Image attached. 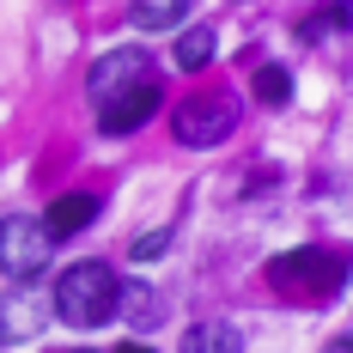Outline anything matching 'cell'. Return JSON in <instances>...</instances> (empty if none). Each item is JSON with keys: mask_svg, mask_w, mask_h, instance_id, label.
<instances>
[{"mask_svg": "<svg viewBox=\"0 0 353 353\" xmlns=\"http://www.w3.org/2000/svg\"><path fill=\"white\" fill-rule=\"evenodd\" d=\"M146 79H159L152 49H104L85 73V92H92V104H104V98L128 92V85H146Z\"/></svg>", "mask_w": 353, "mask_h": 353, "instance_id": "cell-5", "label": "cell"}, {"mask_svg": "<svg viewBox=\"0 0 353 353\" xmlns=\"http://www.w3.org/2000/svg\"><path fill=\"white\" fill-rule=\"evenodd\" d=\"M238 128V98L232 92H208V98H183V104L171 110V134L176 146H219L225 134Z\"/></svg>", "mask_w": 353, "mask_h": 353, "instance_id": "cell-3", "label": "cell"}, {"mask_svg": "<svg viewBox=\"0 0 353 353\" xmlns=\"http://www.w3.org/2000/svg\"><path fill=\"white\" fill-rule=\"evenodd\" d=\"M219 55V37H213V25H189V31L176 37V68L183 73H201Z\"/></svg>", "mask_w": 353, "mask_h": 353, "instance_id": "cell-11", "label": "cell"}, {"mask_svg": "<svg viewBox=\"0 0 353 353\" xmlns=\"http://www.w3.org/2000/svg\"><path fill=\"white\" fill-rule=\"evenodd\" d=\"M335 19H341V25L353 31V0H335Z\"/></svg>", "mask_w": 353, "mask_h": 353, "instance_id": "cell-15", "label": "cell"}, {"mask_svg": "<svg viewBox=\"0 0 353 353\" xmlns=\"http://www.w3.org/2000/svg\"><path fill=\"white\" fill-rule=\"evenodd\" d=\"M176 353H244V329L232 317H201V323H189Z\"/></svg>", "mask_w": 353, "mask_h": 353, "instance_id": "cell-9", "label": "cell"}, {"mask_svg": "<svg viewBox=\"0 0 353 353\" xmlns=\"http://www.w3.org/2000/svg\"><path fill=\"white\" fill-rule=\"evenodd\" d=\"M49 250H55V238L43 232V219H31V213H6L0 219V268L12 281H37L49 268Z\"/></svg>", "mask_w": 353, "mask_h": 353, "instance_id": "cell-4", "label": "cell"}, {"mask_svg": "<svg viewBox=\"0 0 353 353\" xmlns=\"http://www.w3.org/2000/svg\"><path fill=\"white\" fill-rule=\"evenodd\" d=\"M122 353H152V347H141V341H128V347H122Z\"/></svg>", "mask_w": 353, "mask_h": 353, "instance_id": "cell-16", "label": "cell"}, {"mask_svg": "<svg viewBox=\"0 0 353 353\" xmlns=\"http://www.w3.org/2000/svg\"><path fill=\"white\" fill-rule=\"evenodd\" d=\"M128 250H134V262H159V256L171 250V232H165V225H159V232H141Z\"/></svg>", "mask_w": 353, "mask_h": 353, "instance_id": "cell-14", "label": "cell"}, {"mask_svg": "<svg viewBox=\"0 0 353 353\" xmlns=\"http://www.w3.org/2000/svg\"><path fill=\"white\" fill-rule=\"evenodd\" d=\"M116 317H128L134 329H152V323L165 317V299H152V286H122V299H116Z\"/></svg>", "mask_w": 353, "mask_h": 353, "instance_id": "cell-12", "label": "cell"}, {"mask_svg": "<svg viewBox=\"0 0 353 353\" xmlns=\"http://www.w3.org/2000/svg\"><path fill=\"white\" fill-rule=\"evenodd\" d=\"M116 299H122V281H116L110 262H73L49 286V305H55V317L68 329H104L116 317Z\"/></svg>", "mask_w": 353, "mask_h": 353, "instance_id": "cell-1", "label": "cell"}, {"mask_svg": "<svg viewBox=\"0 0 353 353\" xmlns=\"http://www.w3.org/2000/svg\"><path fill=\"white\" fill-rule=\"evenodd\" d=\"M159 79H146V85H128V92H116L98 104V122H104V134H134L141 122H152V110H159Z\"/></svg>", "mask_w": 353, "mask_h": 353, "instance_id": "cell-7", "label": "cell"}, {"mask_svg": "<svg viewBox=\"0 0 353 353\" xmlns=\"http://www.w3.org/2000/svg\"><path fill=\"white\" fill-rule=\"evenodd\" d=\"M189 6H195V0H134V6H128V19H134V31H171V25H183V19H189Z\"/></svg>", "mask_w": 353, "mask_h": 353, "instance_id": "cell-10", "label": "cell"}, {"mask_svg": "<svg viewBox=\"0 0 353 353\" xmlns=\"http://www.w3.org/2000/svg\"><path fill=\"white\" fill-rule=\"evenodd\" d=\"M341 281H347V256H335V250H323V244H299V250H286V256L268 262V286L286 292V299L323 305V299L341 292Z\"/></svg>", "mask_w": 353, "mask_h": 353, "instance_id": "cell-2", "label": "cell"}, {"mask_svg": "<svg viewBox=\"0 0 353 353\" xmlns=\"http://www.w3.org/2000/svg\"><path fill=\"white\" fill-rule=\"evenodd\" d=\"M98 219V195H85V189H73V195H55V208L43 213V232L61 244V238H73V232H85Z\"/></svg>", "mask_w": 353, "mask_h": 353, "instance_id": "cell-8", "label": "cell"}, {"mask_svg": "<svg viewBox=\"0 0 353 353\" xmlns=\"http://www.w3.org/2000/svg\"><path fill=\"white\" fill-rule=\"evenodd\" d=\"M256 98L268 110H281L286 98H292V79H286V68H256Z\"/></svg>", "mask_w": 353, "mask_h": 353, "instance_id": "cell-13", "label": "cell"}, {"mask_svg": "<svg viewBox=\"0 0 353 353\" xmlns=\"http://www.w3.org/2000/svg\"><path fill=\"white\" fill-rule=\"evenodd\" d=\"M347 274H353V262H347Z\"/></svg>", "mask_w": 353, "mask_h": 353, "instance_id": "cell-17", "label": "cell"}, {"mask_svg": "<svg viewBox=\"0 0 353 353\" xmlns=\"http://www.w3.org/2000/svg\"><path fill=\"white\" fill-rule=\"evenodd\" d=\"M49 317H55V305H49V292L31 281H19L12 292H0V341H37L43 329H49Z\"/></svg>", "mask_w": 353, "mask_h": 353, "instance_id": "cell-6", "label": "cell"}]
</instances>
